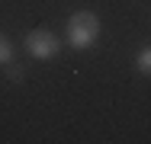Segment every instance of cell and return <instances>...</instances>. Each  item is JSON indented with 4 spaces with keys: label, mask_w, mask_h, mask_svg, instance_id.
<instances>
[{
    "label": "cell",
    "mask_w": 151,
    "mask_h": 144,
    "mask_svg": "<svg viewBox=\"0 0 151 144\" xmlns=\"http://www.w3.org/2000/svg\"><path fill=\"white\" fill-rule=\"evenodd\" d=\"M64 35H68V45L77 48V51L93 48L96 38H100V16L90 13V10H77V13H71V16H68V29H64Z\"/></svg>",
    "instance_id": "6da1fadb"
},
{
    "label": "cell",
    "mask_w": 151,
    "mask_h": 144,
    "mask_svg": "<svg viewBox=\"0 0 151 144\" xmlns=\"http://www.w3.org/2000/svg\"><path fill=\"white\" fill-rule=\"evenodd\" d=\"M26 51H29L35 61H48L61 51V38L52 32V29H32L26 35Z\"/></svg>",
    "instance_id": "7a4b0ae2"
},
{
    "label": "cell",
    "mask_w": 151,
    "mask_h": 144,
    "mask_svg": "<svg viewBox=\"0 0 151 144\" xmlns=\"http://www.w3.org/2000/svg\"><path fill=\"white\" fill-rule=\"evenodd\" d=\"M135 67H138L145 77H151V45H148V48H142V51L135 55Z\"/></svg>",
    "instance_id": "3957f363"
},
{
    "label": "cell",
    "mask_w": 151,
    "mask_h": 144,
    "mask_svg": "<svg viewBox=\"0 0 151 144\" xmlns=\"http://www.w3.org/2000/svg\"><path fill=\"white\" fill-rule=\"evenodd\" d=\"M6 61H13V42L0 32V67H3Z\"/></svg>",
    "instance_id": "277c9868"
},
{
    "label": "cell",
    "mask_w": 151,
    "mask_h": 144,
    "mask_svg": "<svg viewBox=\"0 0 151 144\" xmlns=\"http://www.w3.org/2000/svg\"><path fill=\"white\" fill-rule=\"evenodd\" d=\"M3 67H6V77H10V80H13V83H19V80H23V77H26V71H23V67H19V64H13V61H6V64H3Z\"/></svg>",
    "instance_id": "5b68a950"
}]
</instances>
